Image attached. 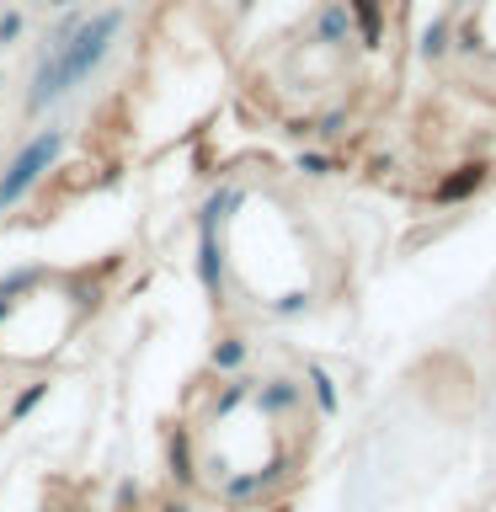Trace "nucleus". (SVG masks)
<instances>
[{
	"label": "nucleus",
	"instance_id": "f257e3e1",
	"mask_svg": "<svg viewBox=\"0 0 496 512\" xmlns=\"http://www.w3.org/2000/svg\"><path fill=\"white\" fill-rule=\"evenodd\" d=\"M123 22H128L123 6H96L64 43H48L38 54V64H32V80H27V96H22L27 118H38V112H48L54 102H64L75 86H86V80L107 64Z\"/></svg>",
	"mask_w": 496,
	"mask_h": 512
},
{
	"label": "nucleus",
	"instance_id": "f03ea898",
	"mask_svg": "<svg viewBox=\"0 0 496 512\" xmlns=\"http://www.w3.org/2000/svg\"><path fill=\"white\" fill-rule=\"evenodd\" d=\"M64 144H70V128H64V123H48V128H38L32 139L16 144L11 160L0 166V214L22 208V203L32 198V192H38V182L59 166Z\"/></svg>",
	"mask_w": 496,
	"mask_h": 512
},
{
	"label": "nucleus",
	"instance_id": "7ed1b4c3",
	"mask_svg": "<svg viewBox=\"0 0 496 512\" xmlns=\"http://www.w3.org/2000/svg\"><path fill=\"white\" fill-rule=\"evenodd\" d=\"M43 283H48V267H43V262H22V267H11L6 278H0V326H6V320L27 304V294H38Z\"/></svg>",
	"mask_w": 496,
	"mask_h": 512
},
{
	"label": "nucleus",
	"instance_id": "20e7f679",
	"mask_svg": "<svg viewBox=\"0 0 496 512\" xmlns=\"http://www.w3.org/2000/svg\"><path fill=\"white\" fill-rule=\"evenodd\" d=\"M198 283L208 288V294L224 288V240H219V230H198Z\"/></svg>",
	"mask_w": 496,
	"mask_h": 512
},
{
	"label": "nucleus",
	"instance_id": "39448f33",
	"mask_svg": "<svg viewBox=\"0 0 496 512\" xmlns=\"http://www.w3.org/2000/svg\"><path fill=\"white\" fill-rule=\"evenodd\" d=\"M352 11V38L363 48H379L384 43V0H347Z\"/></svg>",
	"mask_w": 496,
	"mask_h": 512
},
{
	"label": "nucleus",
	"instance_id": "423d86ee",
	"mask_svg": "<svg viewBox=\"0 0 496 512\" xmlns=\"http://www.w3.org/2000/svg\"><path fill=\"white\" fill-rule=\"evenodd\" d=\"M315 38L331 43V48L352 43V11H347V0H326V6L315 11Z\"/></svg>",
	"mask_w": 496,
	"mask_h": 512
},
{
	"label": "nucleus",
	"instance_id": "0eeeda50",
	"mask_svg": "<svg viewBox=\"0 0 496 512\" xmlns=\"http://www.w3.org/2000/svg\"><path fill=\"white\" fill-rule=\"evenodd\" d=\"M480 182H486V166H464L459 176H443L432 198H438V203H464L470 192H480Z\"/></svg>",
	"mask_w": 496,
	"mask_h": 512
},
{
	"label": "nucleus",
	"instance_id": "6e6552de",
	"mask_svg": "<svg viewBox=\"0 0 496 512\" xmlns=\"http://www.w3.org/2000/svg\"><path fill=\"white\" fill-rule=\"evenodd\" d=\"M278 470H283V464H272V470H251V475H230V480H224V496H230V502H251V496H262L272 480H278Z\"/></svg>",
	"mask_w": 496,
	"mask_h": 512
},
{
	"label": "nucleus",
	"instance_id": "1a4fd4ad",
	"mask_svg": "<svg viewBox=\"0 0 496 512\" xmlns=\"http://www.w3.org/2000/svg\"><path fill=\"white\" fill-rule=\"evenodd\" d=\"M166 454H171V475H176V480H182V486H192V475H198V470H192V438H187V432H182V427H176V432H171V443H166Z\"/></svg>",
	"mask_w": 496,
	"mask_h": 512
},
{
	"label": "nucleus",
	"instance_id": "9d476101",
	"mask_svg": "<svg viewBox=\"0 0 496 512\" xmlns=\"http://www.w3.org/2000/svg\"><path fill=\"white\" fill-rule=\"evenodd\" d=\"M294 400H299V384H294V379H272L267 390H256V406H262L267 416H272V411H288Z\"/></svg>",
	"mask_w": 496,
	"mask_h": 512
},
{
	"label": "nucleus",
	"instance_id": "9b49d317",
	"mask_svg": "<svg viewBox=\"0 0 496 512\" xmlns=\"http://www.w3.org/2000/svg\"><path fill=\"white\" fill-rule=\"evenodd\" d=\"M448 32H454V27H448V16H438V22L422 32V59H427V64L448 54Z\"/></svg>",
	"mask_w": 496,
	"mask_h": 512
},
{
	"label": "nucleus",
	"instance_id": "f8f14e48",
	"mask_svg": "<svg viewBox=\"0 0 496 512\" xmlns=\"http://www.w3.org/2000/svg\"><path fill=\"white\" fill-rule=\"evenodd\" d=\"M43 395H48V379H32L27 390L11 400V411H6V416H11V422H22V416H32V411H38V400H43Z\"/></svg>",
	"mask_w": 496,
	"mask_h": 512
},
{
	"label": "nucleus",
	"instance_id": "ddd939ff",
	"mask_svg": "<svg viewBox=\"0 0 496 512\" xmlns=\"http://www.w3.org/2000/svg\"><path fill=\"white\" fill-rule=\"evenodd\" d=\"M27 32V11L22 6H6V16H0V48H16Z\"/></svg>",
	"mask_w": 496,
	"mask_h": 512
},
{
	"label": "nucleus",
	"instance_id": "4468645a",
	"mask_svg": "<svg viewBox=\"0 0 496 512\" xmlns=\"http://www.w3.org/2000/svg\"><path fill=\"white\" fill-rule=\"evenodd\" d=\"M294 166H299L304 176H331V171H336V155H326V150H299Z\"/></svg>",
	"mask_w": 496,
	"mask_h": 512
},
{
	"label": "nucleus",
	"instance_id": "2eb2a0df",
	"mask_svg": "<svg viewBox=\"0 0 496 512\" xmlns=\"http://www.w3.org/2000/svg\"><path fill=\"white\" fill-rule=\"evenodd\" d=\"M240 363H246V342H240V336H224L214 347V368H240Z\"/></svg>",
	"mask_w": 496,
	"mask_h": 512
},
{
	"label": "nucleus",
	"instance_id": "dca6fc26",
	"mask_svg": "<svg viewBox=\"0 0 496 512\" xmlns=\"http://www.w3.org/2000/svg\"><path fill=\"white\" fill-rule=\"evenodd\" d=\"M246 395H251V379H235V384H224V395H219V406H214V411H219V416H230V411H235Z\"/></svg>",
	"mask_w": 496,
	"mask_h": 512
},
{
	"label": "nucleus",
	"instance_id": "f3484780",
	"mask_svg": "<svg viewBox=\"0 0 496 512\" xmlns=\"http://www.w3.org/2000/svg\"><path fill=\"white\" fill-rule=\"evenodd\" d=\"M310 384H315V400H320V411H336V384L326 379V368H310Z\"/></svg>",
	"mask_w": 496,
	"mask_h": 512
},
{
	"label": "nucleus",
	"instance_id": "a211bd4d",
	"mask_svg": "<svg viewBox=\"0 0 496 512\" xmlns=\"http://www.w3.org/2000/svg\"><path fill=\"white\" fill-rule=\"evenodd\" d=\"M304 304H310V299H304V294H283L278 304H272V310H278V315H299Z\"/></svg>",
	"mask_w": 496,
	"mask_h": 512
},
{
	"label": "nucleus",
	"instance_id": "6ab92c4d",
	"mask_svg": "<svg viewBox=\"0 0 496 512\" xmlns=\"http://www.w3.org/2000/svg\"><path fill=\"white\" fill-rule=\"evenodd\" d=\"M48 11H70V6H86V0H43Z\"/></svg>",
	"mask_w": 496,
	"mask_h": 512
},
{
	"label": "nucleus",
	"instance_id": "aec40b11",
	"mask_svg": "<svg viewBox=\"0 0 496 512\" xmlns=\"http://www.w3.org/2000/svg\"><path fill=\"white\" fill-rule=\"evenodd\" d=\"M6 6H11V0H0V16H6Z\"/></svg>",
	"mask_w": 496,
	"mask_h": 512
},
{
	"label": "nucleus",
	"instance_id": "412c9836",
	"mask_svg": "<svg viewBox=\"0 0 496 512\" xmlns=\"http://www.w3.org/2000/svg\"><path fill=\"white\" fill-rule=\"evenodd\" d=\"M166 512H187V507H166Z\"/></svg>",
	"mask_w": 496,
	"mask_h": 512
},
{
	"label": "nucleus",
	"instance_id": "4be33fe9",
	"mask_svg": "<svg viewBox=\"0 0 496 512\" xmlns=\"http://www.w3.org/2000/svg\"><path fill=\"white\" fill-rule=\"evenodd\" d=\"M0 91H6V75H0Z\"/></svg>",
	"mask_w": 496,
	"mask_h": 512
},
{
	"label": "nucleus",
	"instance_id": "5701e85b",
	"mask_svg": "<svg viewBox=\"0 0 496 512\" xmlns=\"http://www.w3.org/2000/svg\"><path fill=\"white\" fill-rule=\"evenodd\" d=\"M0 54H6V48H0Z\"/></svg>",
	"mask_w": 496,
	"mask_h": 512
}]
</instances>
